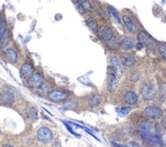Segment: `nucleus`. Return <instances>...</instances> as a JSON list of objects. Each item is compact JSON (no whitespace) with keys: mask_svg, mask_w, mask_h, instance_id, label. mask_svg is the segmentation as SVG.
<instances>
[{"mask_svg":"<svg viewBox=\"0 0 166 147\" xmlns=\"http://www.w3.org/2000/svg\"><path fill=\"white\" fill-rule=\"evenodd\" d=\"M136 48H137V50H142L144 48V45L142 43H140V42H138L137 43V45H136Z\"/></svg>","mask_w":166,"mask_h":147,"instance_id":"obj_32","label":"nucleus"},{"mask_svg":"<svg viewBox=\"0 0 166 147\" xmlns=\"http://www.w3.org/2000/svg\"><path fill=\"white\" fill-rule=\"evenodd\" d=\"M162 126L164 127V129H166V118H164L163 121H162Z\"/></svg>","mask_w":166,"mask_h":147,"instance_id":"obj_33","label":"nucleus"},{"mask_svg":"<svg viewBox=\"0 0 166 147\" xmlns=\"http://www.w3.org/2000/svg\"><path fill=\"white\" fill-rule=\"evenodd\" d=\"M108 13H109V15H110V17H111V19L112 21L115 22V23H117V25H119L120 23V18H119V15H118V13H117V11L113 8V7H111V6H109L108 7Z\"/></svg>","mask_w":166,"mask_h":147,"instance_id":"obj_19","label":"nucleus"},{"mask_svg":"<svg viewBox=\"0 0 166 147\" xmlns=\"http://www.w3.org/2000/svg\"><path fill=\"white\" fill-rule=\"evenodd\" d=\"M0 42H1V46L4 48V47L7 45V43H8V38H7V36L5 35L4 37L0 39Z\"/></svg>","mask_w":166,"mask_h":147,"instance_id":"obj_29","label":"nucleus"},{"mask_svg":"<svg viewBox=\"0 0 166 147\" xmlns=\"http://www.w3.org/2000/svg\"><path fill=\"white\" fill-rule=\"evenodd\" d=\"M37 138L43 144H47V143L52 141L53 134L49 128H47V127H41L37 132Z\"/></svg>","mask_w":166,"mask_h":147,"instance_id":"obj_1","label":"nucleus"},{"mask_svg":"<svg viewBox=\"0 0 166 147\" xmlns=\"http://www.w3.org/2000/svg\"><path fill=\"white\" fill-rule=\"evenodd\" d=\"M120 46H121V48H122V49H123V50L128 51V50L133 49V48L135 47V41H133V38L126 37V38H124V39L121 41Z\"/></svg>","mask_w":166,"mask_h":147,"instance_id":"obj_15","label":"nucleus"},{"mask_svg":"<svg viewBox=\"0 0 166 147\" xmlns=\"http://www.w3.org/2000/svg\"><path fill=\"white\" fill-rule=\"evenodd\" d=\"M99 35H100L101 39L104 40L106 43H107L108 41H110V40L114 37V34H113L112 30L108 26H102L101 29L99 30Z\"/></svg>","mask_w":166,"mask_h":147,"instance_id":"obj_10","label":"nucleus"},{"mask_svg":"<svg viewBox=\"0 0 166 147\" xmlns=\"http://www.w3.org/2000/svg\"><path fill=\"white\" fill-rule=\"evenodd\" d=\"M68 94L66 93L65 91H62V90H51L50 93L48 94L49 100L55 102L65 101L66 98H68Z\"/></svg>","mask_w":166,"mask_h":147,"instance_id":"obj_6","label":"nucleus"},{"mask_svg":"<svg viewBox=\"0 0 166 147\" xmlns=\"http://www.w3.org/2000/svg\"><path fill=\"white\" fill-rule=\"evenodd\" d=\"M43 83H44V77L39 73H34L32 75V77L29 79V84L32 87H36V88H38V87H40Z\"/></svg>","mask_w":166,"mask_h":147,"instance_id":"obj_9","label":"nucleus"},{"mask_svg":"<svg viewBox=\"0 0 166 147\" xmlns=\"http://www.w3.org/2000/svg\"><path fill=\"white\" fill-rule=\"evenodd\" d=\"M107 87L110 92H113L117 88V78L114 73H109L107 76Z\"/></svg>","mask_w":166,"mask_h":147,"instance_id":"obj_14","label":"nucleus"},{"mask_svg":"<svg viewBox=\"0 0 166 147\" xmlns=\"http://www.w3.org/2000/svg\"><path fill=\"white\" fill-rule=\"evenodd\" d=\"M2 147H13V146H10V145H3Z\"/></svg>","mask_w":166,"mask_h":147,"instance_id":"obj_34","label":"nucleus"},{"mask_svg":"<svg viewBox=\"0 0 166 147\" xmlns=\"http://www.w3.org/2000/svg\"><path fill=\"white\" fill-rule=\"evenodd\" d=\"M0 101L6 105H11L14 101V97L9 90L4 89L0 92Z\"/></svg>","mask_w":166,"mask_h":147,"instance_id":"obj_12","label":"nucleus"},{"mask_svg":"<svg viewBox=\"0 0 166 147\" xmlns=\"http://www.w3.org/2000/svg\"><path fill=\"white\" fill-rule=\"evenodd\" d=\"M5 57L9 63H15L18 61V53L13 48H9L5 51Z\"/></svg>","mask_w":166,"mask_h":147,"instance_id":"obj_16","label":"nucleus"},{"mask_svg":"<svg viewBox=\"0 0 166 147\" xmlns=\"http://www.w3.org/2000/svg\"><path fill=\"white\" fill-rule=\"evenodd\" d=\"M50 91H51V88H50V86L49 84H47V83H43V84L40 86V87H38V93L40 94V95H48L50 93Z\"/></svg>","mask_w":166,"mask_h":147,"instance_id":"obj_20","label":"nucleus"},{"mask_svg":"<svg viewBox=\"0 0 166 147\" xmlns=\"http://www.w3.org/2000/svg\"><path fill=\"white\" fill-rule=\"evenodd\" d=\"M115 111H116V113L119 115V116L123 117V116H125V115H128L129 113L130 109L129 108H116Z\"/></svg>","mask_w":166,"mask_h":147,"instance_id":"obj_25","label":"nucleus"},{"mask_svg":"<svg viewBox=\"0 0 166 147\" xmlns=\"http://www.w3.org/2000/svg\"><path fill=\"white\" fill-rule=\"evenodd\" d=\"M122 63H123L124 66H128V67H132L136 64V59L132 55H124V56H122Z\"/></svg>","mask_w":166,"mask_h":147,"instance_id":"obj_17","label":"nucleus"},{"mask_svg":"<svg viewBox=\"0 0 166 147\" xmlns=\"http://www.w3.org/2000/svg\"><path fill=\"white\" fill-rule=\"evenodd\" d=\"M62 123H63V124H64V125H65V127H66V128H68V130L69 131V132H70V133H72V134H73V135H74V136H77V137H80V135H78V134H77V133H74V132H73V129H72V128H70V127H69V126L68 125V123H66V122H62Z\"/></svg>","mask_w":166,"mask_h":147,"instance_id":"obj_30","label":"nucleus"},{"mask_svg":"<svg viewBox=\"0 0 166 147\" xmlns=\"http://www.w3.org/2000/svg\"><path fill=\"white\" fill-rule=\"evenodd\" d=\"M102 102V97L101 95H94L90 98L89 101V106L90 107H97L98 105H100V102Z\"/></svg>","mask_w":166,"mask_h":147,"instance_id":"obj_22","label":"nucleus"},{"mask_svg":"<svg viewBox=\"0 0 166 147\" xmlns=\"http://www.w3.org/2000/svg\"><path fill=\"white\" fill-rule=\"evenodd\" d=\"M122 147H140V145L137 142H128V144L123 145Z\"/></svg>","mask_w":166,"mask_h":147,"instance_id":"obj_31","label":"nucleus"},{"mask_svg":"<svg viewBox=\"0 0 166 147\" xmlns=\"http://www.w3.org/2000/svg\"><path fill=\"white\" fill-rule=\"evenodd\" d=\"M157 132H154L153 131V127L150 124L149 122H143L140 126V134L142 138L144 140H147L149 137H151L152 135L156 134Z\"/></svg>","mask_w":166,"mask_h":147,"instance_id":"obj_4","label":"nucleus"},{"mask_svg":"<svg viewBox=\"0 0 166 147\" xmlns=\"http://www.w3.org/2000/svg\"><path fill=\"white\" fill-rule=\"evenodd\" d=\"M110 64H111V67L113 68L115 74H117V76H122V75H123V68H122V66L120 64L119 60L117 59V57L112 56L110 58Z\"/></svg>","mask_w":166,"mask_h":147,"instance_id":"obj_8","label":"nucleus"},{"mask_svg":"<svg viewBox=\"0 0 166 147\" xmlns=\"http://www.w3.org/2000/svg\"><path fill=\"white\" fill-rule=\"evenodd\" d=\"M28 116L32 119H37V111L34 108H30L28 110Z\"/></svg>","mask_w":166,"mask_h":147,"instance_id":"obj_27","label":"nucleus"},{"mask_svg":"<svg viewBox=\"0 0 166 147\" xmlns=\"http://www.w3.org/2000/svg\"><path fill=\"white\" fill-rule=\"evenodd\" d=\"M81 4V6L83 7V9L85 11H91L92 10V5L90 4V2L88 0H80V2H78Z\"/></svg>","mask_w":166,"mask_h":147,"instance_id":"obj_23","label":"nucleus"},{"mask_svg":"<svg viewBox=\"0 0 166 147\" xmlns=\"http://www.w3.org/2000/svg\"><path fill=\"white\" fill-rule=\"evenodd\" d=\"M33 74H34L33 66H32L30 63H25V64H23L22 66V68H21V75L23 76V78L29 80Z\"/></svg>","mask_w":166,"mask_h":147,"instance_id":"obj_11","label":"nucleus"},{"mask_svg":"<svg viewBox=\"0 0 166 147\" xmlns=\"http://www.w3.org/2000/svg\"><path fill=\"white\" fill-rule=\"evenodd\" d=\"M144 113H145L146 116L149 117L150 119H152V120H157V119L161 118L162 115H163L162 110L160 108H158V107H155V106L147 107V108L145 109Z\"/></svg>","mask_w":166,"mask_h":147,"instance_id":"obj_5","label":"nucleus"},{"mask_svg":"<svg viewBox=\"0 0 166 147\" xmlns=\"http://www.w3.org/2000/svg\"><path fill=\"white\" fill-rule=\"evenodd\" d=\"M147 143L148 147H162V139L159 133H156L149 137L147 140H145Z\"/></svg>","mask_w":166,"mask_h":147,"instance_id":"obj_7","label":"nucleus"},{"mask_svg":"<svg viewBox=\"0 0 166 147\" xmlns=\"http://www.w3.org/2000/svg\"><path fill=\"white\" fill-rule=\"evenodd\" d=\"M6 35V25L4 21H0V39Z\"/></svg>","mask_w":166,"mask_h":147,"instance_id":"obj_26","label":"nucleus"},{"mask_svg":"<svg viewBox=\"0 0 166 147\" xmlns=\"http://www.w3.org/2000/svg\"><path fill=\"white\" fill-rule=\"evenodd\" d=\"M159 53L161 55V57L166 61V45H161L159 47Z\"/></svg>","mask_w":166,"mask_h":147,"instance_id":"obj_28","label":"nucleus"},{"mask_svg":"<svg viewBox=\"0 0 166 147\" xmlns=\"http://www.w3.org/2000/svg\"><path fill=\"white\" fill-rule=\"evenodd\" d=\"M141 94L144 100L146 101H151L155 97L156 90L155 87L150 83H145V84L141 87Z\"/></svg>","mask_w":166,"mask_h":147,"instance_id":"obj_2","label":"nucleus"},{"mask_svg":"<svg viewBox=\"0 0 166 147\" xmlns=\"http://www.w3.org/2000/svg\"><path fill=\"white\" fill-rule=\"evenodd\" d=\"M138 40H139L140 43H142L144 46L149 48V49H154L157 45L155 40H153L149 35L144 33V31H141V33L138 35Z\"/></svg>","mask_w":166,"mask_h":147,"instance_id":"obj_3","label":"nucleus"},{"mask_svg":"<svg viewBox=\"0 0 166 147\" xmlns=\"http://www.w3.org/2000/svg\"><path fill=\"white\" fill-rule=\"evenodd\" d=\"M122 21H123L125 26L128 27V30L130 31H136V26L135 23H133V21H132V18H130L129 17H128V15H124L123 17H122Z\"/></svg>","mask_w":166,"mask_h":147,"instance_id":"obj_18","label":"nucleus"},{"mask_svg":"<svg viewBox=\"0 0 166 147\" xmlns=\"http://www.w3.org/2000/svg\"><path fill=\"white\" fill-rule=\"evenodd\" d=\"M87 22V26H89V29L93 31V33H97V31H99V29H98V23L95 21V19L93 18H88L86 21Z\"/></svg>","mask_w":166,"mask_h":147,"instance_id":"obj_21","label":"nucleus"},{"mask_svg":"<svg viewBox=\"0 0 166 147\" xmlns=\"http://www.w3.org/2000/svg\"><path fill=\"white\" fill-rule=\"evenodd\" d=\"M123 101L126 105H129V106L136 105L138 102V95L135 91H128V92L124 94Z\"/></svg>","mask_w":166,"mask_h":147,"instance_id":"obj_13","label":"nucleus"},{"mask_svg":"<svg viewBox=\"0 0 166 147\" xmlns=\"http://www.w3.org/2000/svg\"><path fill=\"white\" fill-rule=\"evenodd\" d=\"M106 44H107L110 49H115V48L117 47V45H118V40H117V38L115 37V36H114V37L110 40V41H108Z\"/></svg>","mask_w":166,"mask_h":147,"instance_id":"obj_24","label":"nucleus"},{"mask_svg":"<svg viewBox=\"0 0 166 147\" xmlns=\"http://www.w3.org/2000/svg\"><path fill=\"white\" fill-rule=\"evenodd\" d=\"M0 135H1V132H0Z\"/></svg>","mask_w":166,"mask_h":147,"instance_id":"obj_35","label":"nucleus"}]
</instances>
